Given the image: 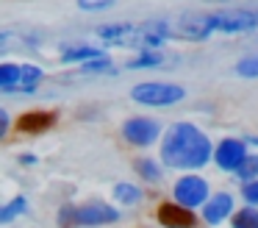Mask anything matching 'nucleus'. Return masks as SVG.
I'll list each match as a JSON object with an SVG mask.
<instances>
[{"label": "nucleus", "mask_w": 258, "mask_h": 228, "mask_svg": "<svg viewBox=\"0 0 258 228\" xmlns=\"http://www.w3.org/2000/svg\"><path fill=\"white\" fill-rule=\"evenodd\" d=\"M208 136L191 122H175L161 139V161L172 170H200L211 159Z\"/></svg>", "instance_id": "obj_1"}, {"label": "nucleus", "mask_w": 258, "mask_h": 228, "mask_svg": "<svg viewBox=\"0 0 258 228\" xmlns=\"http://www.w3.org/2000/svg\"><path fill=\"white\" fill-rule=\"evenodd\" d=\"M119 214L117 209H111L103 200H92L84 206H64L58 211V225L61 228H92V225H108V222H117Z\"/></svg>", "instance_id": "obj_2"}, {"label": "nucleus", "mask_w": 258, "mask_h": 228, "mask_svg": "<svg viewBox=\"0 0 258 228\" xmlns=\"http://www.w3.org/2000/svg\"><path fill=\"white\" fill-rule=\"evenodd\" d=\"M183 95H186L183 86L164 83V81H147V83H139V86L131 89V98L145 106H172L178 100H183Z\"/></svg>", "instance_id": "obj_3"}, {"label": "nucleus", "mask_w": 258, "mask_h": 228, "mask_svg": "<svg viewBox=\"0 0 258 228\" xmlns=\"http://www.w3.org/2000/svg\"><path fill=\"white\" fill-rule=\"evenodd\" d=\"M206 22V33L211 36L214 31L225 33H239V31H252L258 25L255 11H228V14H203Z\"/></svg>", "instance_id": "obj_4"}, {"label": "nucleus", "mask_w": 258, "mask_h": 228, "mask_svg": "<svg viewBox=\"0 0 258 228\" xmlns=\"http://www.w3.org/2000/svg\"><path fill=\"white\" fill-rule=\"evenodd\" d=\"M158 133H161V128H158V122L150 120V117H131L122 125V136L128 139L131 145H136V148L153 145L158 139Z\"/></svg>", "instance_id": "obj_5"}, {"label": "nucleus", "mask_w": 258, "mask_h": 228, "mask_svg": "<svg viewBox=\"0 0 258 228\" xmlns=\"http://www.w3.org/2000/svg\"><path fill=\"white\" fill-rule=\"evenodd\" d=\"M206 195H208V184L197 175H183L175 184V200H178V206H183V209L206 203Z\"/></svg>", "instance_id": "obj_6"}, {"label": "nucleus", "mask_w": 258, "mask_h": 228, "mask_svg": "<svg viewBox=\"0 0 258 228\" xmlns=\"http://www.w3.org/2000/svg\"><path fill=\"white\" fill-rule=\"evenodd\" d=\"M214 159H217V164H219V170H236V167L244 161V156H247V150H244V145L239 142V139H222V142L217 145V150H214Z\"/></svg>", "instance_id": "obj_7"}, {"label": "nucleus", "mask_w": 258, "mask_h": 228, "mask_svg": "<svg viewBox=\"0 0 258 228\" xmlns=\"http://www.w3.org/2000/svg\"><path fill=\"white\" fill-rule=\"evenodd\" d=\"M158 222L167 228H191L195 225V214L178 203H161L158 206Z\"/></svg>", "instance_id": "obj_8"}, {"label": "nucleus", "mask_w": 258, "mask_h": 228, "mask_svg": "<svg viewBox=\"0 0 258 228\" xmlns=\"http://www.w3.org/2000/svg\"><path fill=\"white\" fill-rule=\"evenodd\" d=\"M233 214V198L228 192H219L214 195L211 200H206V209H203V217H206L208 225H219L222 220Z\"/></svg>", "instance_id": "obj_9"}, {"label": "nucleus", "mask_w": 258, "mask_h": 228, "mask_svg": "<svg viewBox=\"0 0 258 228\" xmlns=\"http://www.w3.org/2000/svg\"><path fill=\"white\" fill-rule=\"evenodd\" d=\"M53 125H56V114L53 111H28V114H20V120H17V128L23 133H42Z\"/></svg>", "instance_id": "obj_10"}, {"label": "nucleus", "mask_w": 258, "mask_h": 228, "mask_svg": "<svg viewBox=\"0 0 258 228\" xmlns=\"http://www.w3.org/2000/svg\"><path fill=\"white\" fill-rule=\"evenodd\" d=\"M42 81V70L34 64H25L20 67V78H17V86L12 89V92H31V89H36V83Z\"/></svg>", "instance_id": "obj_11"}, {"label": "nucleus", "mask_w": 258, "mask_h": 228, "mask_svg": "<svg viewBox=\"0 0 258 228\" xmlns=\"http://www.w3.org/2000/svg\"><path fill=\"white\" fill-rule=\"evenodd\" d=\"M28 209V200L23 198V195H17V198L12 200V203H6L3 209H0V222H12L17 214H23V211Z\"/></svg>", "instance_id": "obj_12"}, {"label": "nucleus", "mask_w": 258, "mask_h": 228, "mask_svg": "<svg viewBox=\"0 0 258 228\" xmlns=\"http://www.w3.org/2000/svg\"><path fill=\"white\" fill-rule=\"evenodd\" d=\"M100 50H95V48H70V50H64V56H61V61H95V59H100Z\"/></svg>", "instance_id": "obj_13"}, {"label": "nucleus", "mask_w": 258, "mask_h": 228, "mask_svg": "<svg viewBox=\"0 0 258 228\" xmlns=\"http://www.w3.org/2000/svg\"><path fill=\"white\" fill-rule=\"evenodd\" d=\"M17 78H20V67L6 61L0 64V89H14L17 86Z\"/></svg>", "instance_id": "obj_14"}, {"label": "nucleus", "mask_w": 258, "mask_h": 228, "mask_svg": "<svg viewBox=\"0 0 258 228\" xmlns=\"http://www.w3.org/2000/svg\"><path fill=\"white\" fill-rule=\"evenodd\" d=\"M233 228H258V211L255 209H239L233 214Z\"/></svg>", "instance_id": "obj_15"}, {"label": "nucleus", "mask_w": 258, "mask_h": 228, "mask_svg": "<svg viewBox=\"0 0 258 228\" xmlns=\"http://www.w3.org/2000/svg\"><path fill=\"white\" fill-rule=\"evenodd\" d=\"M236 175L244 178V181H252L258 175V156H244V161L236 167Z\"/></svg>", "instance_id": "obj_16"}, {"label": "nucleus", "mask_w": 258, "mask_h": 228, "mask_svg": "<svg viewBox=\"0 0 258 228\" xmlns=\"http://www.w3.org/2000/svg\"><path fill=\"white\" fill-rule=\"evenodd\" d=\"M114 195H117V200H122V203H139L142 192L136 187H131V184H117L114 187Z\"/></svg>", "instance_id": "obj_17"}, {"label": "nucleus", "mask_w": 258, "mask_h": 228, "mask_svg": "<svg viewBox=\"0 0 258 228\" xmlns=\"http://www.w3.org/2000/svg\"><path fill=\"white\" fill-rule=\"evenodd\" d=\"M236 72H239V75H244V78H258V53L241 59L239 64H236Z\"/></svg>", "instance_id": "obj_18"}, {"label": "nucleus", "mask_w": 258, "mask_h": 228, "mask_svg": "<svg viewBox=\"0 0 258 228\" xmlns=\"http://www.w3.org/2000/svg\"><path fill=\"white\" fill-rule=\"evenodd\" d=\"M136 170H139L142 178H147V181H158V175H161V172H158V167L153 164V161H147V159L136 161Z\"/></svg>", "instance_id": "obj_19"}, {"label": "nucleus", "mask_w": 258, "mask_h": 228, "mask_svg": "<svg viewBox=\"0 0 258 228\" xmlns=\"http://www.w3.org/2000/svg\"><path fill=\"white\" fill-rule=\"evenodd\" d=\"M117 0H78V6L84 11H103V9H108V6H114Z\"/></svg>", "instance_id": "obj_20"}, {"label": "nucleus", "mask_w": 258, "mask_h": 228, "mask_svg": "<svg viewBox=\"0 0 258 228\" xmlns=\"http://www.w3.org/2000/svg\"><path fill=\"white\" fill-rule=\"evenodd\" d=\"M158 61H161V56H156V53H142L136 61H131L128 67H156Z\"/></svg>", "instance_id": "obj_21"}, {"label": "nucleus", "mask_w": 258, "mask_h": 228, "mask_svg": "<svg viewBox=\"0 0 258 228\" xmlns=\"http://www.w3.org/2000/svg\"><path fill=\"white\" fill-rule=\"evenodd\" d=\"M244 198H247V203H258V181H250L244 187Z\"/></svg>", "instance_id": "obj_22"}, {"label": "nucleus", "mask_w": 258, "mask_h": 228, "mask_svg": "<svg viewBox=\"0 0 258 228\" xmlns=\"http://www.w3.org/2000/svg\"><path fill=\"white\" fill-rule=\"evenodd\" d=\"M6 131H9V114L0 109V139L6 136Z\"/></svg>", "instance_id": "obj_23"}, {"label": "nucleus", "mask_w": 258, "mask_h": 228, "mask_svg": "<svg viewBox=\"0 0 258 228\" xmlns=\"http://www.w3.org/2000/svg\"><path fill=\"white\" fill-rule=\"evenodd\" d=\"M211 3H225V0H211Z\"/></svg>", "instance_id": "obj_24"}]
</instances>
